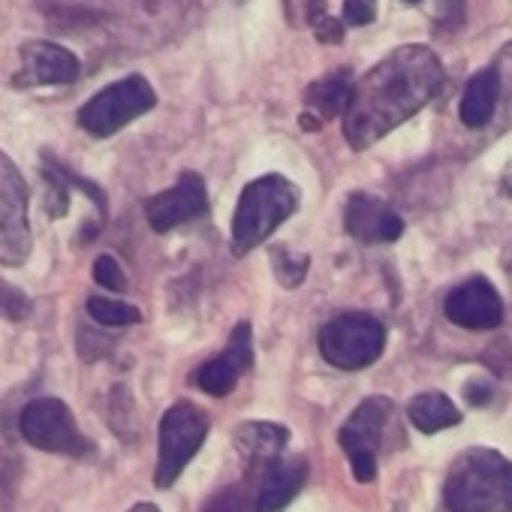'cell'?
Wrapping results in <instances>:
<instances>
[{
  "instance_id": "6da1fadb",
  "label": "cell",
  "mask_w": 512,
  "mask_h": 512,
  "mask_svg": "<svg viewBox=\"0 0 512 512\" xmlns=\"http://www.w3.org/2000/svg\"><path fill=\"white\" fill-rule=\"evenodd\" d=\"M443 64L425 46H401L353 82L344 109V136L356 151L401 127L440 91Z\"/></svg>"
},
{
  "instance_id": "7a4b0ae2",
  "label": "cell",
  "mask_w": 512,
  "mask_h": 512,
  "mask_svg": "<svg viewBox=\"0 0 512 512\" xmlns=\"http://www.w3.org/2000/svg\"><path fill=\"white\" fill-rule=\"evenodd\" d=\"M449 512H512V461L497 449H467L446 476Z\"/></svg>"
},
{
  "instance_id": "3957f363",
  "label": "cell",
  "mask_w": 512,
  "mask_h": 512,
  "mask_svg": "<svg viewBox=\"0 0 512 512\" xmlns=\"http://www.w3.org/2000/svg\"><path fill=\"white\" fill-rule=\"evenodd\" d=\"M299 208V187L284 175H263L250 181L232 214V247L247 253L269 241V235Z\"/></svg>"
},
{
  "instance_id": "277c9868",
  "label": "cell",
  "mask_w": 512,
  "mask_h": 512,
  "mask_svg": "<svg viewBox=\"0 0 512 512\" xmlns=\"http://www.w3.org/2000/svg\"><path fill=\"white\" fill-rule=\"evenodd\" d=\"M386 329L371 314H341L320 332V353L341 371H362L383 356Z\"/></svg>"
},
{
  "instance_id": "5b68a950",
  "label": "cell",
  "mask_w": 512,
  "mask_h": 512,
  "mask_svg": "<svg viewBox=\"0 0 512 512\" xmlns=\"http://www.w3.org/2000/svg\"><path fill=\"white\" fill-rule=\"evenodd\" d=\"M205 434H208V416L196 404L178 401L163 413L160 455H157V470H154L157 488H169L184 473L190 458L202 449Z\"/></svg>"
},
{
  "instance_id": "8992f818",
  "label": "cell",
  "mask_w": 512,
  "mask_h": 512,
  "mask_svg": "<svg viewBox=\"0 0 512 512\" xmlns=\"http://www.w3.org/2000/svg\"><path fill=\"white\" fill-rule=\"evenodd\" d=\"M157 103L154 88L148 85V79L142 76H127L109 88H103L100 94H94L82 112H79V124L91 133V136H112L121 127H127L130 121L142 118L145 112H151Z\"/></svg>"
},
{
  "instance_id": "52a82bcc",
  "label": "cell",
  "mask_w": 512,
  "mask_h": 512,
  "mask_svg": "<svg viewBox=\"0 0 512 512\" xmlns=\"http://www.w3.org/2000/svg\"><path fill=\"white\" fill-rule=\"evenodd\" d=\"M19 431L40 452L82 458V455H91V449H94L91 440L79 431L73 410L61 398L31 401L19 416Z\"/></svg>"
},
{
  "instance_id": "ba28073f",
  "label": "cell",
  "mask_w": 512,
  "mask_h": 512,
  "mask_svg": "<svg viewBox=\"0 0 512 512\" xmlns=\"http://www.w3.org/2000/svg\"><path fill=\"white\" fill-rule=\"evenodd\" d=\"M28 256V184L19 166L7 154H0V266H22Z\"/></svg>"
},
{
  "instance_id": "9c48e42d",
  "label": "cell",
  "mask_w": 512,
  "mask_h": 512,
  "mask_svg": "<svg viewBox=\"0 0 512 512\" xmlns=\"http://www.w3.org/2000/svg\"><path fill=\"white\" fill-rule=\"evenodd\" d=\"M389 416H392L389 398H368L353 410V416L338 431L341 449L347 452L353 476L359 482H371L377 476V452H380Z\"/></svg>"
},
{
  "instance_id": "30bf717a",
  "label": "cell",
  "mask_w": 512,
  "mask_h": 512,
  "mask_svg": "<svg viewBox=\"0 0 512 512\" xmlns=\"http://www.w3.org/2000/svg\"><path fill=\"white\" fill-rule=\"evenodd\" d=\"M208 211V190L196 172H184L175 187L160 190L145 202V217L154 232H169L181 223H190Z\"/></svg>"
},
{
  "instance_id": "8fae6325",
  "label": "cell",
  "mask_w": 512,
  "mask_h": 512,
  "mask_svg": "<svg viewBox=\"0 0 512 512\" xmlns=\"http://www.w3.org/2000/svg\"><path fill=\"white\" fill-rule=\"evenodd\" d=\"M443 314L461 329L488 332L503 323V302L485 278H470L446 296Z\"/></svg>"
},
{
  "instance_id": "7c38bea8",
  "label": "cell",
  "mask_w": 512,
  "mask_h": 512,
  "mask_svg": "<svg viewBox=\"0 0 512 512\" xmlns=\"http://www.w3.org/2000/svg\"><path fill=\"white\" fill-rule=\"evenodd\" d=\"M253 365V341H250V323H238L232 329V338L226 350L214 359H208L199 371H193V383L214 398H223L235 389L238 377Z\"/></svg>"
},
{
  "instance_id": "4fadbf2b",
  "label": "cell",
  "mask_w": 512,
  "mask_h": 512,
  "mask_svg": "<svg viewBox=\"0 0 512 512\" xmlns=\"http://www.w3.org/2000/svg\"><path fill=\"white\" fill-rule=\"evenodd\" d=\"M344 226L362 244H389L404 232L401 214L371 193H350L344 205Z\"/></svg>"
},
{
  "instance_id": "5bb4252c",
  "label": "cell",
  "mask_w": 512,
  "mask_h": 512,
  "mask_svg": "<svg viewBox=\"0 0 512 512\" xmlns=\"http://www.w3.org/2000/svg\"><path fill=\"white\" fill-rule=\"evenodd\" d=\"M79 61L58 43H25L22 46V70L19 85H70L79 79Z\"/></svg>"
},
{
  "instance_id": "9a60e30c",
  "label": "cell",
  "mask_w": 512,
  "mask_h": 512,
  "mask_svg": "<svg viewBox=\"0 0 512 512\" xmlns=\"http://www.w3.org/2000/svg\"><path fill=\"white\" fill-rule=\"evenodd\" d=\"M308 482V461L293 455V458H269L266 476L260 482L253 503L256 512H281Z\"/></svg>"
},
{
  "instance_id": "2e32d148",
  "label": "cell",
  "mask_w": 512,
  "mask_h": 512,
  "mask_svg": "<svg viewBox=\"0 0 512 512\" xmlns=\"http://www.w3.org/2000/svg\"><path fill=\"white\" fill-rule=\"evenodd\" d=\"M350 91H353L350 70H338V73H329L326 79L314 82L305 91V109L308 112L302 115V127L305 130H320L323 121H332V118L344 115Z\"/></svg>"
},
{
  "instance_id": "e0dca14e",
  "label": "cell",
  "mask_w": 512,
  "mask_h": 512,
  "mask_svg": "<svg viewBox=\"0 0 512 512\" xmlns=\"http://www.w3.org/2000/svg\"><path fill=\"white\" fill-rule=\"evenodd\" d=\"M497 97H500V88H497L494 67L479 70L461 94V121L470 130H482L485 124H491V118L497 112Z\"/></svg>"
},
{
  "instance_id": "ac0fdd59",
  "label": "cell",
  "mask_w": 512,
  "mask_h": 512,
  "mask_svg": "<svg viewBox=\"0 0 512 512\" xmlns=\"http://www.w3.org/2000/svg\"><path fill=\"white\" fill-rule=\"evenodd\" d=\"M287 443H290V431L278 422H244L235 428V446L250 461L278 458Z\"/></svg>"
},
{
  "instance_id": "d6986e66",
  "label": "cell",
  "mask_w": 512,
  "mask_h": 512,
  "mask_svg": "<svg viewBox=\"0 0 512 512\" xmlns=\"http://www.w3.org/2000/svg\"><path fill=\"white\" fill-rule=\"evenodd\" d=\"M410 422L422 434H437L443 428H455L461 422V410L443 395V392H422L410 401L407 407Z\"/></svg>"
},
{
  "instance_id": "ffe728a7",
  "label": "cell",
  "mask_w": 512,
  "mask_h": 512,
  "mask_svg": "<svg viewBox=\"0 0 512 512\" xmlns=\"http://www.w3.org/2000/svg\"><path fill=\"white\" fill-rule=\"evenodd\" d=\"M88 314L100 323V326H136L142 323V314L139 308L127 305V302H115V299H103V296H94L88 299Z\"/></svg>"
},
{
  "instance_id": "44dd1931",
  "label": "cell",
  "mask_w": 512,
  "mask_h": 512,
  "mask_svg": "<svg viewBox=\"0 0 512 512\" xmlns=\"http://www.w3.org/2000/svg\"><path fill=\"white\" fill-rule=\"evenodd\" d=\"M272 266L284 287H299L308 275V256L278 244V247H272Z\"/></svg>"
},
{
  "instance_id": "7402d4cb",
  "label": "cell",
  "mask_w": 512,
  "mask_h": 512,
  "mask_svg": "<svg viewBox=\"0 0 512 512\" xmlns=\"http://www.w3.org/2000/svg\"><path fill=\"white\" fill-rule=\"evenodd\" d=\"M494 73H497V88H500L497 100H503V121L512 124V43H506L503 52L497 55Z\"/></svg>"
},
{
  "instance_id": "603a6c76",
  "label": "cell",
  "mask_w": 512,
  "mask_h": 512,
  "mask_svg": "<svg viewBox=\"0 0 512 512\" xmlns=\"http://www.w3.org/2000/svg\"><path fill=\"white\" fill-rule=\"evenodd\" d=\"M202 512H256V503H253V497L244 488L229 485L220 494H214Z\"/></svg>"
},
{
  "instance_id": "cb8c5ba5",
  "label": "cell",
  "mask_w": 512,
  "mask_h": 512,
  "mask_svg": "<svg viewBox=\"0 0 512 512\" xmlns=\"http://www.w3.org/2000/svg\"><path fill=\"white\" fill-rule=\"evenodd\" d=\"M94 281L103 290H112V293H124L127 290V275L118 266L115 256H109V253H103V256H97V260H94Z\"/></svg>"
},
{
  "instance_id": "d4e9b609",
  "label": "cell",
  "mask_w": 512,
  "mask_h": 512,
  "mask_svg": "<svg viewBox=\"0 0 512 512\" xmlns=\"http://www.w3.org/2000/svg\"><path fill=\"white\" fill-rule=\"evenodd\" d=\"M28 314H31V299H28L19 287H13V284H7V281H0V317L19 323V320H25Z\"/></svg>"
},
{
  "instance_id": "484cf974",
  "label": "cell",
  "mask_w": 512,
  "mask_h": 512,
  "mask_svg": "<svg viewBox=\"0 0 512 512\" xmlns=\"http://www.w3.org/2000/svg\"><path fill=\"white\" fill-rule=\"evenodd\" d=\"M467 0H437V25L443 31H458L464 25Z\"/></svg>"
},
{
  "instance_id": "4316f807",
  "label": "cell",
  "mask_w": 512,
  "mask_h": 512,
  "mask_svg": "<svg viewBox=\"0 0 512 512\" xmlns=\"http://www.w3.org/2000/svg\"><path fill=\"white\" fill-rule=\"evenodd\" d=\"M377 16V0H344V19L353 28L371 25Z\"/></svg>"
},
{
  "instance_id": "83f0119b",
  "label": "cell",
  "mask_w": 512,
  "mask_h": 512,
  "mask_svg": "<svg viewBox=\"0 0 512 512\" xmlns=\"http://www.w3.org/2000/svg\"><path fill=\"white\" fill-rule=\"evenodd\" d=\"M311 28H314V34H317V40H320V43L338 46V43L344 40V28H341V22H338V19H332L329 13L317 16V19L311 22Z\"/></svg>"
},
{
  "instance_id": "f1b7e54d",
  "label": "cell",
  "mask_w": 512,
  "mask_h": 512,
  "mask_svg": "<svg viewBox=\"0 0 512 512\" xmlns=\"http://www.w3.org/2000/svg\"><path fill=\"white\" fill-rule=\"evenodd\" d=\"M464 395H467V401H470V404H476V407H482V404H488V401H491V389H488V383H479V380L467 383V386H464Z\"/></svg>"
},
{
  "instance_id": "f546056e",
  "label": "cell",
  "mask_w": 512,
  "mask_h": 512,
  "mask_svg": "<svg viewBox=\"0 0 512 512\" xmlns=\"http://www.w3.org/2000/svg\"><path fill=\"white\" fill-rule=\"evenodd\" d=\"M127 512H160V509H157L154 503H136V506H133V509H127Z\"/></svg>"
},
{
  "instance_id": "4dcf8cb0",
  "label": "cell",
  "mask_w": 512,
  "mask_h": 512,
  "mask_svg": "<svg viewBox=\"0 0 512 512\" xmlns=\"http://www.w3.org/2000/svg\"><path fill=\"white\" fill-rule=\"evenodd\" d=\"M503 190L506 193H512V166L506 169V175H503Z\"/></svg>"
},
{
  "instance_id": "1f68e13d",
  "label": "cell",
  "mask_w": 512,
  "mask_h": 512,
  "mask_svg": "<svg viewBox=\"0 0 512 512\" xmlns=\"http://www.w3.org/2000/svg\"><path fill=\"white\" fill-rule=\"evenodd\" d=\"M407 4H419V0H407Z\"/></svg>"
}]
</instances>
